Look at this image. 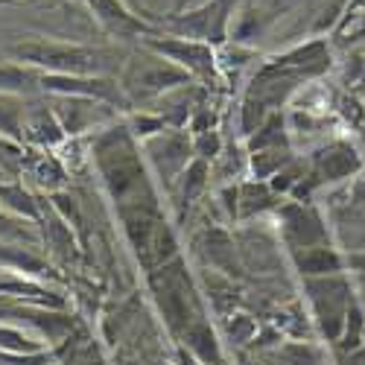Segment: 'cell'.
Returning <instances> with one entry per match:
<instances>
[{
  "mask_svg": "<svg viewBox=\"0 0 365 365\" xmlns=\"http://www.w3.org/2000/svg\"><path fill=\"white\" fill-rule=\"evenodd\" d=\"M18 58L29 65L47 68L58 76H91L97 73L106 62L97 50H85L76 44H47V41H36V44H24L15 50Z\"/></svg>",
  "mask_w": 365,
  "mask_h": 365,
  "instance_id": "6da1fadb",
  "label": "cell"
},
{
  "mask_svg": "<svg viewBox=\"0 0 365 365\" xmlns=\"http://www.w3.org/2000/svg\"><path fill=\"white\" fill-rule=\"evenodd\" d=\"M307 292L313 295L322 333H324L330 342H339L342 327H345V316H348V307L354 304V292H351L348 281L339 278V275L310 278V281H307Z\"/></svg>",
  "mask_w": 365,
  "mask_h": 365,
  "instance_id": "7a4b0ae2",
  "label": "cell"
},
{
  "mask_svg": "<svg viewBox=\"0 0 365 365\" xmlns=\"http://www.w3.org/2000/svg\"><path fill=\"white\" fill-rule=\"evenodd\" d=\"M237 0H207L205 6H199L190 15H173L170 26L178 29L181 38H193L205 44H220L228 33V21L231 9Z\"/></svg>",
  "mask_w": 365,
  "mask_h": 365,
  "instance_id": "3957f363",
  "label": "cell"
},
{
  "mask_svg": "<svg viewBox=\"0 0 365 365\" xmlns=\"http://www.w3.org/2000/svg\"><path fill=\"white\" fill-rule=\"evenodd\" d=\"M146 47L152 53H158L164 58L181 71L187 73H199V76H210L214 73V50L205 41H193V38H181V36H173V38H146Z\"/></svg>",
  "mask_w": 365,
  "mask_h": 365,
  "instance_id": "277c9868",
  "label": "cell"
},
{
  "mask_svg": "<svg viewBox=\"0 0 365 365\" xmlns=\"http://www.w3.org/2000/svg\"><path fill=\"white\" fill-rule=\"evenodd\" d=\"M365 167L359 149L351 143V140H330L327 146H322L316 155H313V178L316 181H345V178H354L359 175Z\"/></svg>",
  "mask_w": 365,
  "mask_h": 365,
  "instance_id": "5b68a950",
  "label": "cell"
},
{
  "mask_svg": "<svg viewBox=\"0 0 365 365\" xmlns=\"http://www.w3.org/2000/svg\"><path fill=\"white\" fill-rule=\"evenodd\" d=\"M88 9L94 12V18L114 36H146L152 33V26L140 21L135 12L126 9L123 0H85Z\"/></svg>",
  "mask_w": 365,
  "mask_h": 365,
  "instance_id": "8992f818",
  "label": "cell"
},
{
  "mask_svg": "<svg viewBox=\"0 0 365 365\" xmlns=\"http://www.w3.org/2000/svg\"><path fill=\"white\" fill-rule=\"evenodd\" d=\"M44 88H56V91H73L82 97H97V100H108L117 106H126L120 88L111 79H100V76H44Z\"/></svg>",
  "mask_w": 365,
  "mask_h": 365,
  "instance_id": "52a82bcc",
  "label": "cell"
},
{
  "mask_svg": "<svg viewBox=\"0 0 365 365\" xmlns=\"http://www.w3.org/2000/svg\"><path fill=\"white\" fill-rule=\"evenodd\" d=\"M287 240L298 249H310V246H322L327 240V228L322 225V220L316 217V210L307 207H287Z\"/></svg>",
  "mask_w": 365,
  "mask_h": 365,
  "instance_id": "ba28073f",
  "label": "cell"
},
{
  "mask_svg": "<svg viewBox=\"0 0 365 365\" xmlns=\"http://www.w3.org/2000/svg\"><path fill=\"white\" fill-rule=\"evenodd\" d=\"M295 266H298L301 275H307V278H327V275H342L345 257L336 249H330L327 242H322V246L298 249L295 252Z\"/></svg>",
  "mask_w": 365,
  "mask_h": 365,
  "instance_id": "9c48e42d",
  "label": "cell"
},
{
  "mask_svg": "<svg viewBox=\"0 0 365 365\" xmlns=\"http://www.w3.org/2000/svg\"><path fill=\"white\" fill-rule=\"evenodd\" d=\"M190 73L175 68L173 62H161V58H155L152 62V68H146L143 73H138V88L143 91V94H155V91H164L170 85H181L187 82Z\"/></svg>",
  "mask_w": 365,
  "mask_h": 365,
  "instance_id": "30bf717a",
  "label": "cell"
},
{
  "mask_svg": "<svg viewBox=\"0 0 365 365\" xmlns=\"http://www.w3.org/2000/svg\"><path fill=\"white\" fill-rule=\"evenodd\" d=\"M342 348L345 351H356V348H362V342H365V313H362V307L354 301L351 307H348V316H345V327H342Z\"/></svg>",
  "mask_w": 365,
  "mask_h": 365,
  "instance_id": "8fae6325",
  "label": "cell"
},
{
  "mask_svg": "<svg viewBox=\"0 0 365 365\" xmlns=\"http://www.w3.org/2000/svg\"><path fill=\"white\" fill-rule=\"evenodd\" d=\"M289 164V155L281 149H260L252 155V170L257 178H269V175H275L278 170H284Z\"/></svg>",
  "mask_w": 365,
  "mask_h": 365,
  "instance_id": "7c38bea8",
  "label": "cell"
},
{
  "mask_svg": "<svg viewBox=\"0 0 365 365\" xmlns=\"http://www.w3.org/2000/svg\"><path fill=\"white\" fill-rule=\"evenodd\" d=\"M345 88L351 91L354 97H365V47L356 50L348 58V68H345Z\"/></svg>",
  "mask_w": 365,
  "mask_h": 365,
  "instance_id": "4fadbf2b",
  "label": "cell"
},
{
  "mask_svg": "<svg viewBox=\"0 0 365 365\" xmlns=\"http://www.w3.org/2000/svg\"><path fill=\"white\" fill-rule=\"evenodd\" d=\"M284 126H281V120H272V123H266L255 138H252V149H281L284 143Z\"/></svg>",
  "mask_w": 365,
  "mask_h": 365,
  "instance_id": "5bb4252c",
  "label": "cell"
},
{
  "mask_svg": "<svg viewBox=\"0 0 365 365\" xmlns=\"http://www.w3.org/2000/svg\"><path fill=\"white\" fill-rule=\"evenodd\" d=\"M242 202V210L246 214H252V210H260V207H266V202H269V187L266 185H246L242 187V196H240Z\"/></svg>",
  "mask_w": 365,
  "mask_h": 365,
  "instance_id": "9a60e30c",
  "label": "cell"
},
{
  "mask_svg": "<svg viewBox=\"0 0 365 365\" xmlns=\"http://www.w3.org/2000/svg\"><path fill=\"white\" fill-rule=\"evenodd\" d=\"M339 108H342V114H345L348 123H354L356 129H359V126H365V106L359 103V97L345 94V97L339 100Z\"/></svg>",
  "mask_w": 365,
  "mask_h": 365,
  "instance_id": "2e32d148",
  "label": "cell"
},
{
  "mask_svg": "<svg viewBox=\"0 0 365 365\" xmlns=\"http://www.w3.org/2000/svg\"><path fill=\"white\" fill-rule=\"evenodd\" d=\"M190 339H193V345L202 351V356H207L210 359V354L217 356V345H214V333H207L205 327H199V330H193L190 333Z\"/></svg>",
  "mask_w": 365,
  "mask_h": 365,
  "instance_id": "e0dca14e",
  "label": "cell"
},
{
  "mask_svg": "<svg viewBox=\"0 0 365 365\" xmlns=\"http://www.w3.org/2000/svg\"><path fill=\"white\" fill-rule=\"evenodd\" d=\"M26 82V73L21 68H0V88H21Z\"/></svg>",
  "mask_w": 365,
  "mask_h": 365,
  "instance_id": "ac0fdd59",
  "label": "cell"
},
{
  "mask_svg": "<svg viewBox=\"0 0 365 365\" xmlns=\"http://www.w3.org/2000/svg\"><path fill=\"white\" fill-rule=\"evenodd\" d=\"M161 126H164V120H158V117H135V135H140V138L158 132Z\"/></svg>",
  "mask_w": 365,
  "mask_h": 365,
  "instance_id": "d6986e66",
  "label": "cell"
},
{
  "mask_svg": "<svg viewBox=\"0 0 365 365\" xmlns=\"http://www.w3.org/2000/svg\"><path fill=\"white\" fill-rule=\"evenodd\" d=\"M196 149L202 152V158H214V155H217V149H220V138H217V135H205V138L199 140Z\"/></svg>",
  "mask_w": 365,
  "mask_h": 365,
  "instance_id": "ffe728a7",
  "label": "cell"
},
{
  "mask_svg": "<svg viewBox=\"0 0 365 365\" xmlns=\"http://www.w3.org/2000/svg\"><path fill=\"white\" fill-rule=\"evenodd\" d=\"M348 362H351V365H365V348H356V351H351Z\"/></svg>",
  "mask_w": 365,
  "mask_h": 365,
  "instance_id": "44dd1931",
  "label": "cell"
},
{
  "mask_svg": "<svg viewBox=\"0 0 365 365\" xmlns=\"http://www.w3.org/2000/svg\"><path fill=\"white\" fill-rule=\"evenodd\" d=\"M362 106H365V97H362Z\"/></svg>",
  "mask_w": 365,
  "mask_h": 365,
  "instance_id": "7402d4cb",
  "label": "cell"
}]
</instances>
